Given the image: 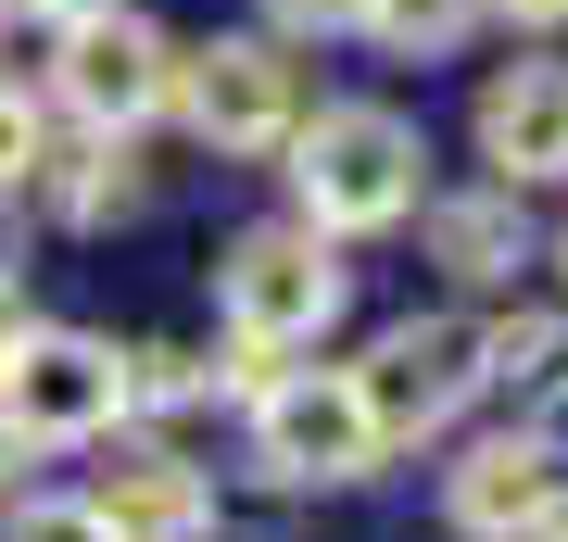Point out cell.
Wrapping results in <instances>:
<instances>
[{"label": "cell", "instance_id": "cell-12", "mask_svg": "<svg viewBox=\"0 0 568 542\" xmlns=\"http://www.w3.org/2000/svg\"><path fill=\"white\" fill-rule=\"evenodd\" d=\"M429 253H443L467 290L518 278V190L493 177V190H467V202H429Z\"/></svg>", "mask_w": 568, "mask_h": 542}, {"label": "cell", "instance_id": "cell-21", "mask_svg": "<svg viewBox=\"0 0 568 542\" xmlns=\"http://www.w3.org/2000/svg\"><path fill=\"white\" fill-rule=\"evenodd\" d=\"M506 13H518V25H568V0H506Z\"/></svg>", "mask_w": 568, "mask_h": 542}, {"label": "cell", "instance_id": "cell-11", "mask_svg": "<svg viewBox=\"0 0 568 542\" xmlns=\"http://www.w3.org/2000/svg\"><path fill=\"white\" fill-rule=\"evenodd\" d=\"M480 379L518 403V417H568V316H506L480 328Z\"/></svg>", "mask_w": 568, "mask_h": 542}, {"label": "cell", "instance_id": "cell-4", "mask_svg": "<svg viewBox=\"0 0 568 542\" xmlns=\"http://www.w3.org/2000/svg\"><path fill=\"white\" fill-rule=\"evenodd\" d=\"M51 89H63V114H77V126L126 140V126H152L164 101H178V39H164L152 13H126V0H89V13H63Z\"/></svg>", "mask_w": 568, "mask_h": 542}, {"label": "cell", "instance_id": "cell-2", "mask_svg": "<svg viewBox=\"0 0 568 542\" xmlns=\"http://www.w3.org/2000/svg\"><path fill=\"white\" fill-rule=\"evenodd\" d=\"M278 152H291V190H304V227H328V241L405 227L417 190H429V140L392 101H316Z\"/></svg>", "mask_w": 568, "mask_h": 542}, {"label": "cell", "instance_id": "cell-20", "mask_svg": "<svg viewBox=\"0 0 568 542\" xmlns=\"http://www.w3.org/2000/svg\"><path fill=\"white\" fill-rule=\"evenodd\" d=\"M530 542H568V480H556V504H544V518H530Z\"/></svg>", "mask_w": 568, "mask_h": 542}, {"label": "cell", "instance_id": "cell-14", "mask_svg": "<svg viewBox=\"0 0 568 542\" xmlns=\"http://www.w3.org/2000/svg\"><path fill=\"white\" fill-rule=\"evenodd\" d=\"M215 391V366L190 354V341H152V354H126V417H178V403H203Z\"/></svg>", "mask_w": 568, "mask_h": 542}, {"label": "cell", "instance_id": "cell-10", "mask_svg": "<svg viewBox=\"0 0 568 542\" xmlns=\"http://www.w3.org/2000/svg\"><path fill=\"white\" fill-rule=\"evenodd\" d=\"M89 504H102V530H114V542H203V530H215V492L190 480L178 454H126Z\"/></svg>", "mask_w": 568, "mask_h": 542}, {"label": "cell", "instance_id": "cell-1", "mask_svg": "<svg viewBox=\"0 0 568 542\" xmlns=\"http://www.w3.org/2000/svg\"><path fill=\"white\" fill-rule=\"evenodd\" d=\"M215 290H227V366L215 379L227 391H265L291 354H316L328 341V316H342V253H328V227H241L227 241V265H215Z\"/></svg>", "mask_w": 568, "mask_h": 542}, {"label": "cell", "instance_id": "cell-25", "mask_svg": "<svg viewBox=\"0 0 568 542\" xmlns=\"http://www.w3.org/2000/svg\"><path fill=\"white\" fill-rule=\"evenodd\" d=\"M556 265H568V253H556Z\"/></svg>", "mask_w": 568, "mask_h": 542}, {"label": "cell", "instance_id": "cell-13", "mask_svg": "<svg viewBox=\"0 0 568 542\" xmlns=\"http://www.w3.org/2000/svg\"><path fill=\"white\" fill-rule=\"evenodd\" d=\"M51 202V215H77V227H102V215H126L140 202V177H126V140H102L89 126V152H39V177H26Z\"/></svg>", "mask_w": 568, "mask_h": 542}, {"label": "cell", "instance_id": "cell-22", "mask_svg": "<svg viewBox=\"0 0 568 542\" xmlns=\"http://www.w3.org/2000/svg\"><path fill=\"white\" fill-rule=\"evenodd\" d=\"M13 328H26V303H13V278H0V354H13Z\"/></svg>", "mask_w": 568, "mask_h": 542}, {"label": "cell", "instance_id": "cell-17", "mask_svg": "<svg viewBox=\"0 0 568 542\" xmlns=\"http://www.w3.org/2000/svg\"><path fill=\"white\" fill-rule=\"evenodd\" d=\"M39 152H51V126H39V101H26L13 76H0V190L26 202V177H39Z\"/></svg>", "mask_w": 568, "mask_h": 542}, {"label": "cell", "instance_id": "cell-19", "mask_svg": "<svg viewBox=\"0 0 568 542\" xmlns=\"http://www.w3.org/2000/svg\"><path fill=\"white\" fill-rule=\"evenodd\" d=\"M26 265V215H13V190H0V278Z\"/></svg>", "mask_w": 568, "mask_h": 542}, {"label": "cell", "instance_id": "cell-8", "mask_svg": "<svg viewBox=\"0 0 568 542\" xmlns=\"http://www.w3.org/2000/svg\"><path fill=\"white\" fill-rule=\"evenodd\" d=\"M556 480H568V454L544 442V429H493V442H467L443 467V518L467 542H530V518L556 504Z\"/></svg>", "mask_w": 568, "mask_h": 542}, {"label": "cell", "instance_id": "cell-23", "mask_svg": "<svg viewBox=\"0 0 568 542\" xmlns=\"http://www.w3.org/2000/svg\"><path fill=\"white\" fill-rule=\"evenodd\" d=\"M26 13H51V25H63V13H89V0H26Z\"/></svg>", "mask_w": 568, "mask_h": 542}, {"label": "cell", "instance_id": "cell-16", "mask_svg": "<svg viewBox=\"0 0 568 542\" xmlns=\"http://www.w3.org/2000/svg\"><path fill=\"white\" fill-rule=\"evenodd\" d=\"M0 542H114V530H102V504H89V492H39V504L0 518Z\"/></svg>", "mask_w": 568, "mask_h": 542}, {"label": "cell", "instance_id": "cell-18", "mask_svg": "<svg viewBox=\"0 0 568 542\" xmlns=\"http://www.w3.org/2000/svg\"><path fill=\"white\" fill-rule=\"evenodd\" d=\"M265 13H278L291 39H342V25H366L379 0H265Z\"/></svg>", "mask_w": 568, "mask_h": 542}, {"label": "cell", "instance_id": "cell-15", "mask_svg": "<svg viewBox=\"0 0 568 542\" xmlns=\"http://www.w3.org/2000/svg\"><path fill=\"white\" fill-rule=\"evenodd\" d=\"M467 13H480V0H379L366 25H379L392 51H455V39H467Z\"/></svg>", "mask_w": 568, "mask_h": 542}, {"label": "cell", "instance_id": "cell-6", "mask_svg": "<svg viewBox=\"0 0 568 542\" xmlns=\"http://www.w3.org/2000/svg\"><path fill=\"white\" fill-rule=\"evenodd\" d=\"M354 391H366V417H379V454L455 429V403L480 391V316H405V328H379L366 366H354Z\"/></svg>", "mask_w": 568, "mask_h": 542}, {"label": "cell", "instance_id": "cell-24", "mask_svg": "<svg viewBox=\"0 0 568 542\" xmlns=\"http://www.w3.org/2000/svg\"><path fill=\"white\" fill-rule=\"evenodd\" d=\"M13 454H26V442H13V417H0V467H13Z\"/></svg>", "mask_w": 568, "mask_h": 542}, {"label": "cell", "instance_id": "cell-3", "mask_svg": "<svg viewBox=\"0 0 568 542\" xmlns=\"http://www.w3.org/2000/svg\"><path fill=\"white\" fill-rule=\"evenodd\" d=\"M253 454L265 480L291 492H354L366 467H379V417H366L354 366H291V379L253 391Z\"/></svg>", "mask_w": 568, "mask_h": 542}, {"label": "cell", "instance_id": "cell-9", "mask_svg": "<svg viewBox=\"0 0 568 542\" xmlns=\"http://www.w3.org/2000/svg\"><path fill=\"white\" fill-rule=\"evenodd\" d=\"M480 164L506 190H556L568 177V63H506L480 89Z\"/></svg>", "mask_w": 568, "mask_h": 542}, {"label": "cell", "instance_id": "cell-7", "mask_svg": "<svg viewBox=\"0 0 568 542\" xmlns=\"http://www.w3.org/2000/svg\"><path fill=\"white\" fill-rule=\"evenodd\" d=\"M178 114L203 126V152H278L304 126V63L278 39H203L178 51Z\"/></svg>", "mask_w": 568, "mask_h": 542}, {"label": "cell", "instance_id": "cell-5", "mask_svg": "<svg viewBox=\"0 0 568 542\" xmlns=\"http://www.w3.org/2000/svg\"><path fill=\"white\" fill-rule=\"evenodd\" d=\"M0 417H13V442H102L126 417V354L89 341V328H13Z\"/></svg>", "mask_w": 568, "mask_h": 542}]
</instances>
